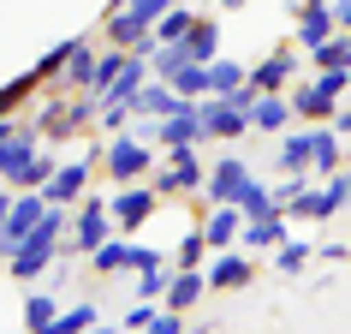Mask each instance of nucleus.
Segmentation results:
<instances>
[{"label":"nucleus","mask_w":351,"mask_h":334,"mask_svg":"<svg viewBox=\"0 0 351 334\" xmlns=\"http://www.w3.org/2000/svg\"><path fill=\"white\" fill-rule=\"evenodd\" d=\"M167 12H173L167 0H125V6H108L101 36H108V48H119V54H137L143 42H155V24H161Z\"/></svg>","instance_id":"f257e3e1"},{"label":"nucleus","mask_w":351,"mask_h":334,"mask_svg":"<svg viewBox=\"0 0 351 334\" xmlns=\"http://www.w3.org/2000/svg\"><path fill=\"white\" fill-rule=\"evenodd\" d=\"M108 239H119L113 233V215H108V197H84V203L72 209V233H66V257H95Z\"/></svg>","instance_id":"f03ea898"},{"label":"nucleus","mask_w":351,"mask_h":334,"mask_svg":"<svg viewBox=\"0 0 351 334\" xmlns=\"http://www.w3.org/2000/svg\"><path fill=\"white\" fill-rule=\"evenodd\" d=\"M149 162H155V149L137 144V137H113V144L101 149V173H108L119 191H125V186H149V179H143Z\"/></svg>","instance_id":"7ed1b4c3"},{"label":"nucleus","mask_w":351,"mask_h":334,"mask_svg":"<svg viewBox=\"0 0 351 334\" xmlns=\"http://www.w3.org/2000/svg\"><path fill=\"white\" fill-rule=\"evenodd\" d=\"M250 186H256L250 162H239V155H221V162L208 167V186H203V197H208V209H239Z\"/></svg>","instance_id":"20e7f679"},{"label":"nucleus","mask_w":351,"mask_h":334,"mask_svg":"<svg viewBox=\"0 0 351 334\" xmlns=\"http://www.w3.org/2000/svg\"><path fill=\"white\" fill-rule=\"evenodd\" d=\"M149 186H155V197H191V191L208 186V167H203V155H197V149H173V155H167V167L149 179Z\"/></svg>","instance_id":"39448f33"},{"label":"nucleus","mask_w":351,"mask_h":334,"mask_svg":"<svg viewBox=\"0 0 351 334\" xmlns=\"http://www.w3.org/2000/svg\"><path fill=\"white\" fill-rule=\"evenodd\" d=\"M155 209H161L155 186H125V191H113V197H108V215H113V233H119V239H131Z\"/></svg>","instance_id":"423d86ee"},{"label":"nucleus","mask_w":351,"mask_h":334,"mask_svg":"<svg viewBox=\"0 0 351 334\" xmlns=\"http://www.w3.org/2000/svg\"><path fill=\"white\" fill-rule=\"evenodd\" d=\"M292 78H298V48H268L250 66V96H292Z\"/></svg>","instance_id":"0eeeda50"},{"label":"nucleus","mask_w":351,"mask_h":334,"mask_svg":"<svg viewBox=\"0 0 351 334\" xmlns=\"http://www.w3.org/2000/svg\"><path fill=\"white\" fill-rule=\"evenodd\" d=\"M292 19H298V36L292 42H298V48H310V54H322V48L339 36V24H333V0H304Z\"/></svg>","instance_id":"6e6552de"},{"label":"nucleus","mask_w":351,"mask_h":334,"mask_svg":"<svg viewBox=\"0 0 351 334\" xmlns=\"http://www.w3.org/2000/svg\"><path fill=\"white\" fill-rule=\"evenodd\" d=\"M155 144L173 155V149H197L203 144V113H197V102H179V108L167 113L161 126H155Z\"/></svg>","instance_id":"1a4fd4ad"},{"label":"nucleus","mask_w":351,"mask_h":334,"mask_svg":"<svg viewBox=\"0 0 351 334\" xmlns=\"http://www.w3.org/2000/svg\"><path fill=\"white\" fill-rule=\"evenodd\" d=\"M197 113H203V137H215V144H232V137L250 131V113H244L239 102H221V96L197 102Z\"/></svg>","instance_id":"9d476101"},{"label":"nucleus","mask_w":351,"mask_h":334,"mask_svg":"<svg viewBox=\"0 0 351 334\" xmlns=\"http://www.w3.org/2000/svg\"><path fill=\"white\" fill-rule=\"evenodd\" d=\"M90 173H95V162H60L54 186L42 191V197H48V209H77L84 197H90Z\"/></svg>","instance_id":"9b49d317"},{"label":"nucleus","mask_w":351,"mask_h":334,"mask_svg":"<svg viewBox=\"0 0 351 334\" xmlns=\"http://www.w3.org/2000/svg\"><path fill=\"white\" fill-rule=\"evenodd\" d=\"M208 293H239L256 280V257H244V251H221V257H208Z\"/></svg>","instance_id":"f8f14e48"},{"label":"nucleus","mask_w":351,"mask_h":334,"mask_svg":"<svg viewBox=\"0 0 351 334\" xmlns=\"http://www.w3.org/2000/svg\"><path fill=\"white\" fill-rule=\"evenodd\" d=\"M286 245H292V233H286V215H268V221H244V239H239L244 257H274V251H286Z\"/></svg>","instance_id":"ddd939ff"},{"label":"nucleus","mask_w":351,"mask_h":334,"mask_svg":"<svg viewBox=\"0 0 351 334\" xmlns=\"http://www.w3.org/2000/svg\"><path fill=\"white\" fill-rule=\"evenodd\" d=\"M310 173L322 179V186H333V179L346 173V144H339L328 126H315V131H310Z\"/></svg>","instance_id":"4468645a"},{"label":"nucleus","mask_w":351,"mask_h":334,"mask_svg":"<svg viewBox=\"0 0 351 334\" xmlns=\"http://www.w3.org/2000/svg\"><path fill=\"white\" fill-rule=\"evenodd\" d=\"M351 197H346V186H339V179H333V186H315L310 197H304V203H292L286 209V221H333V215H339V209H346Z\"/></svg>","instance_id":"2eb2a0df"},{"label":"nucleus","mask_w":351,"mask_h":334,"mask_svg":"<svg viewBox=\"0 0 351 334\" xmlns=\"http://www.w3.org/2000/svg\"><path fill=\"white\" fill-rule=\"evenodd\" d=\"M203 239H208V257L239 251V239H244V209H208V215H203Z\"/></svg>","instance_id":"dca6fc26"},{"label":"nucleus","mask_w":351,"mask_h":334,"mask_svg":"<svg viewBox=\"0 0 351 334\" xmlns=\"http://www.w3.org/2000/svg\"><path fill=\"white\" fill-rule=\"evenodd\" d=\"M250 131H262V137H286V131H292V102H286V96H256Z\"/></svg>","instance_id":"f3484780"},{"label":"nucleus","mask_w":351,"mask_h":334,"mask_svg":"<svg viewBox=\"0 0 351 334\" xmlns=\"http://www.w3.org/2000/svg\"><path fill=\"white\" fill-rule=\"evenodd\" d=\"M179 54H185L191 66H215V60H221V24L203 12V19H197V30L185 36V48H179Z\"/></svg>","instance_id":"a211bd4d"},{"label":"nucleus","mask_w":351,"mask_h":334,"mask_svg":"<svg viewBox=\"0 0 351 334\" xmlns=\"http://www.w3.org/2000/svg\"><path fill=\"white\" fill-rule=\"evenodd\" d=\"M95 48L84 36H72V60H66V78H60V90H77V96H90V84H95Z\"/></svg>","instance_id":"6ab92c4d"},{"label":"nucleus","mask_w":351,"mask_h":334,"mask_svg":"<svg viewBox=\"0 0 351 334\" xmlns=\"http://www.w3.org/2000/svg\"><path fill=\"white\" fill-rule=\"evenodd\" d=\"M274 167L286 173V179H315V173H310V131H286V137H280Z\"/></svg>","instance_id":"aec40b11"},{"label":"nucleus","mask_w":351,"mask_h":334,"mask_svg":"<svg viewBox=\"0 0 351 334\" xmlns=\"http://www.w3.org/2000/svg\"><path fill=\"white\" fill-rule=\"evenodd\" d=\"M36 96H42L36 72H19L12 84H0V126H6V120H24V102H36Z\"/></svg>","instance_id":"412c9836"},{"label":"nucleus","mask_w":351,"mask_h":334,"mask_svg":"<svg viewBox=\"0 0 351 334\" xmlns=\"http://www.w3.org/2000/svg\"><path fill=\"white\" fill-rule=\"evenodd\" d=\"M203 293H208V275H179V269H173V287H167L161 311L185 316V311H197V304H203Z\"/></svg>","instance_id":"4be33fe9"},{"label":"nucleus","mask_w":351,"mask_h":334,"mask_svg":"<svg viewBox=\"0 0 351 334\" xmlns=\"http://www.w3.org/2000/svg\"><path fill=\"white\" fill-rule=\"evenodd\" d=\"M197 19H203L197 6H173V12L155 24V48H185V36L197 30Z\"/></svg>","instance_id":"5701e85b"},{"label":"nucleus","mask_w":351,"mask_h":334,"mask_svg":"<svg viewBox=\"0 0 351 334\" xmlns=\"http://www.w3.org/2000/svg\"><path fill=\"white\" fill-rule=\"evenodd\" d=\"M167 90L179 96V102H208V66H179V72L167 78Z\"/></svg>","instance_id":"b1692460"},{"label":"nucleus","mask_w":351,"mask_h":334,"mask_svg":"<svg viewBox=\"0 0 351 334\" xmlns=\"http://www.w3.org/2000/svg\"><path fill=\"white\" fill-rule=\"evenodd\" d=\"M54 322H60V304L48 293H30V298H24V334H54Z\"/></svg>","instance_id":"393cba45"},{"label":"nucleus","mask_w":351,"mask_h":334,"mask_svg":"<svg viewBox=\"0 0 351 334\" xmlns=\"http://www.w3.org/2000/svg\"><path fill=\"white\" fill-rule=\"evenodd\" d=\"M95 329H101V311H95V304L60 311V322H54V334H95Z\"/></svg>","instance_id":"a878e982"},{"label":"nucleus","mask_w":351,"mask_h":334,"mask_svg":"<svg viewBox=\"0 0 351 334\" xmlns=\"http://www.w3.org/2000/svg\"><path fill=\"white\" fill-rule=\"evenodd\" d=\"M310 257H315V245H310V239H292L286 251H274V269H280V275H304Z\"/></svg>","instance_id":"bb28decb"},{"label":"nucleus","mask_w":351,"mask_h":334,"mask_svg":"<svg viewBox=\"0 0 351 334\" xmlns=\"http://www.w3.org/2000/svg\"><path fill=\"white\" fill-rule=\"evenodd\" d=\"M155 316H161V304H131L119 334H149V329H155Z\"/></svg>","instance_id":"cd10ccee"},{"label":"nucleus","mask_w":351,"mask_h":334,"mask_svg":"<svg viewBox=\"0 0 351 334\" xmlns=\"http://www.w3.org/2000/svg\"><path fill=\"white\" fill-rule=\"evenodd\" d=\"M149 334H185V316H173V311H161V316H155V329H149Z\"/></svg>","instance_id":"c85d7f7f"},{"label":"nucleus","mask_w":351,"mask_h":334,"mask_svg":"<svg viewBox=\"0 0 351 334\" xmlns=\"http://www.w3.org/2000/svg\"><path fill=\"white\" fill-rule=\"evenodd\" d=\"M315 257H322V263H346L351 257V239L346 245H315Z\"/></svg>","instance_id":"c756f323"},{"label":"nucleus","mask_w":351,"mask_h":334,"mask_svg":"<svg viewBox=\"0 0 351 334\" xmlns=\"http://www.w3.org/2000/svg\"><path fill=\"white\" fill-rule=\"evenodd\" d=\"M328 131H333V137H339V144H346V137H351V102H346V108H339V113H333V126H328Z\"/></svg>","instance_id":"7c9ffc66"},{"label":"nucleus","mask_w":351,"mask_h":334,"mask_svg":"<svg viewBox=\"0 0 351 334\" xmlns=\"http://www.w3.org/2000/svg\"><path fill=\"white\" fill-rule=\"evenodd\" d=\"M24 126H30V120H6V126H0V149H6V144H19Z\"/></svg>","instance_id":"2f4dec72"},{"label":"nucleus","mask_w":351,"mask_h":334,"mask_svg":"<svg viewBox=\"0 0 351 334\" xmlns=\"http://www.w3.org/2000/svg\"><path fill=\"white\" fill-rule=\"evenodd\" d=\"M12 203H19V191L0 186V233H6V221H12Z\"/></svg>","instance_id":"473e14b6"},{"label":"nucleus","mask_w":351,"mask_h":334,"mask_svg":"<svg viewBox=\"0 0 351 334\" xmlns=\"http://www.w3.org/2000/svg\"><path fill=\"white\" fill-rule=\"evenodd\" d=\"M333 24H339V36H351V0H339V6H333Z\"/></svg>","instance_id":"72a5a7b5"},{"label":"nucleus","mask_w":351,"mask_h":334,"mask_svg":"<svg viewBox=\"0 0 351 334\" xmlns=\"http://www.w3.org/2000/svg\"><path fill=\"white\" fill-rule=\"evenodd\" d=\"M339 186H346V197H351V167H346V173H339Z\"/></svg>","instance_id":"f704fd0d"},{"label":"nucleus","mask_w":351,"mask_h":334,"mask_svg":"<svg viewBox=\"0 0 351 334\" xmlns=\"http://www.w3.org/2000/svg\"><path fill=\"white\" fill-rule=\"evenodd\" d=\"M95 334H119V329H113V322H101V329H95Z\"/></svg>","instance_id":"c9c22d12"}]
</instances>
